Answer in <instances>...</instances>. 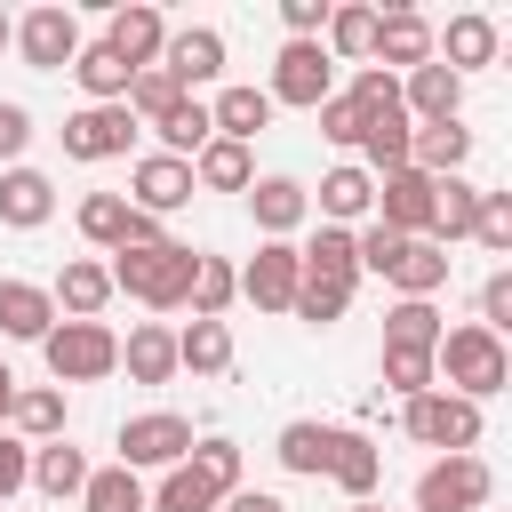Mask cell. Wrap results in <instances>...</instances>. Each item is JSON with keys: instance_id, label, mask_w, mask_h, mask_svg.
<instances>
[{"instance_id": "17", "label": "cell", "mask_w": 512, "mask_h": 512, "mask_svg": "<svg viewBox=\"0 0 512 512\" xmlns=\"http://www.w3.org/2000/svg\"><path fill=\"white\" fill-rule=\"evenodd\" d=\"M432 56L464 80V72H480V64H496V16H480V8H464V16H448V32H432Z\"/></svg>"}, {"instance_id": "27", "label": "cell", "mask_w": 512, "mask_h": 512, "mask_svg": "<svg viewBox=\"0 0 512 512\" xmlns=\"http://www.w3.org/2000/svg\"><path fill=\"white\" fill-rule=\"evenodd\" d=\"M56 328V304H48V288L40 280H0V336H16V344H40Z\"/></svg>"}, {"instance_id": "2", "label": "cell", "mask_w": 512, "mask_h": 512, "mask_svg": "<svg viewBox=\"0 0 512 512\" xmlns=\"http://www.w3.org/2000/svg\"><path fill=\"white\" fill-rule=\"evenodd\" d=\"M192 264H200V248L160 240V248H120L104 272H112V296H136V304H152V312H176V304L192 296Z\"/></svg>"}, {"instance_id": "42", "label": "cell", "mask_w": 512, "mask_h": 512, "mask_svg": "<svg viewBox=\"0 0 512 512\" xmlns=\"http://www.w3.org/2000/svg\"><path fill=\"white\" fill-rule=\"evenodd\" d=\"M368 40H376V8H360V0H344V8H328V32H320V48L344 64V56H368Z\"/></svg>"}, {"instance_id": "28", "label": "cell", "mask_w": 512, "mask_h": 512, "mask_svg": "<svg viewBox=\"0 0 512 512\" xmlns=\"http://www.w3.org/2000/svg\"><path fill=\"white\" fill-rule=\"evenodd\" d=\"M256 184V160H248V144H224V136H208L200 152H192V192H248Z\"/></svg>"}, {"instance_id": "4", "label": "cell", "mask_w": 512, "mask_h": 512, "mask_svg": "<svg viewBox=\"0 0 512 512\" xmlns=\"http://www.w3.org/2000/svg\"><path fill=\"white\" fill-rule=\"evenodd\" d=\"M400 424H408V440L416 448H440V456H472L480 448V408L472 400H456V392H416V400H400Z\"/></svg>"}, {"instance_id": "5", "label": "cell", "mask_w": 512, "mask_h": 512, "mask_svg": "<svg viewBox=\"0 0 512 512\" xmlns=\"http://www.w3.org/2000/svg\"><path fill=\"white\" fill-rule=\"evenodd\" d=\"M272 112L280 104H296V112H320L328 96H336V56L320 48V40H280V56H272Z\"/></svg>"}, {"instance_id": "41", "label": "cell", "mask_w": 512, "mask_h": 512, "mask_svg": "<svg viewBox=\"0 0 512 512\" xmlns=\"http://www.w3.org/2000/svg\"><path fill=\"white\" fill-rule=\"evenodd\" d=\"M80 512H152V504H144V480H136V472L104 464V472H88V488H80Z\"/></svg>"}, {"instance_id": "22", "label": "cell", "mask_w": 512, "mask_h": 512, "mask_svg": "<svg viewBox=\"0 0 512 512\" xmlns=\"http://www.w3.org/2000/svg\"><path fill=\"white\" fill-rule=\"evenodd\" d=\"M320 216H328V224H344V232H352V224H368V216H376V176H368L360 160H336V168L320 176Z\"/></svg>"}, {"instance_id": "6", "label": "cell", "mask_w": 512, "mask_h": 512, "mask_svg": "<svg viewBox=\"0 0 512 512\" xmlns=\"http://www.w3.org/2000/svg\"><path fill=\"white\" fill-rule=\"evenodd\" d=\"M112 448H120V472H168V464L192 456V416H176V408H144V416L120 424Z\"/></svg>"}, {"instance_id": "18", "label": "cell", "mask_w": 512, "mask_h": 512, "mask_svg": "<svg viewBox=\"0 0 512 512\" xmlns=\"http://www.w3.org/2000/svg\"><path fill=\"white\" fill-rule=\"evenodd\" d=\"M248 216H256L264 240H288V232L312 216V192H304L296 176H256V184H248Z\"/></svg>"}, {"instance_id": "51", "label": "cell", "mask_w": 512, "mask_h": 512, "mask_svg": "<svg viewBox=\"0 0 512 512\" xmlns=\"http://www.w3.org/2000/svg\"><path fill=\"white\" fill-rule=\"evenodd\" d=\"M480 328H488V336H504V328H512V272H504V264H496V272H488V288H480Z\"/></svg>"}, {"instance_id": "47", "label": "cell", "mask_w": 512, "mask_h": 512, "mask_svg": "<svg viewBox=\"0 0 512 512\" xmlns=\"http://www.w3.org/2000/svg\"><path fill=\"white\" fill-rule=\"evenodd\" d=\"M344 96H352V104H360L368 120H376V112H400V72H384V64H360Z\"/></svg>"}, {"instance_id": "30", "label": "cell", "mask_w": 512, "mask_h": 512, "mask_svg": "<svg viewBox=\"0 0 512 512\" xmlns=\"http://www.w3.org/2000/svg\"><path fill=\"white\" fill-rule=\"evenodd\" d=\"M88 472H96V464H88L72 440H40V448H32V488H40L48 504L80 496V488H88Z\"/></svg>"}, {"instance_id": "14", "label": "cell", "mask_w": 512, "mask_h": 512, "mask_svg": "<svg viewBox=\"0 0 512 512\" xmlns=\"http://www.w3.org/2000/svg\"><path fill=\"white\" fill-rule=\"evenodd\" d=\"M368 56H376L384 72H416V64H432V24H424L408 0H392V8H376V40H368Z\"/></svg>"}, {"instance_id": "58", "label": "cell", "mask_w": 512, "mask_h": 512, "mask_svg": "<svg viewBox=\"0 0 512 512\" xmlns=\"http://www.w3.org/2000/svg\"><path fill=\"white\" fill-rule=\"evenodd\" d=\"M8 40H16V16H8V8H0V48H8Z\"/></svg>"}, {"instance_id": "3", "label": "cell", "mask_w": 512, "mask_h": 512, "mask_svg": "<svg viewBox=\"0 0 512 512\" xmlns=\"http://www.w3.org/2000/svg\"><path fill=\"white\" fill-rule=\"evenodd\" d=\"M40 360H48L56 384H104V376L120 368V336H112L104 320H56V328L40 336Z\"/></svg>"}, {"instance_id": "36", "label": "cell", "mask_w": 512, "mask_h": 512, "mask_svg": "<svg viewBox=\"0 0 512 512\" xmlns=\"http://www.w3.org/2000/svg\"><path fill=\"white\" fill-rule=\"evenodd\" d=\"M408 136H416V120H408V112H376V120L360 128L368 176H392V168H408Z\"/></svg>"}, {"instance_id": "16", "label": "cell", "mask_w": 512, "mask_h": 512, "mask_svg": "<svg viewBox=\"0 0 512 512\" xmlns=\"http://www.w3.org/2000/svg\"><path fill=\"white\" fill-rule=\"evenodd\" d=\"M400 112L416 120V128H432V120H456L464 112V80L432 56V64H416V72H400Z\"/></svg>"}, {"instance_id": "54", "label": "cell", "mask_w": 512, "mask_h": 512, "mask_svg": "<svg viewBox=\"0 0 512 512\" xmlns=\"http://www.w3.org/2000/svg\"><path fill=\"white\" fill-rule=\"evenodd\" d=\"M24 144H32V112H24L16 96H0V160L16 168V160H24Z\"/></svg>"}, {"instance_id": "29", "label": "cell", "mask_w": 512, "mask_h": 512, "mask_svg": "<svg viewBox=\"0 0 512 512\" xmlns=\"http://www.w3.org/2000/svg\"><path fill=\"white\" fill-rule=\"evenodd\" d=\"M16 440L40 448V440H64V384H16V408H8Z\"/></svg>"}, {"instance_id": "23", "label": "cell", "mask_w": 512, "mask_h": 512, "mask_svg": "<svg viewBox=\"0 0 512 512\" xmlns=\"http://www.w3.org/2000/svg\"><path fill=\"white\" fill-rule=\"evenodd\" d=\"M464 160H472V128L464 120H432V128L408 136V168L416 176H464Z\"/></svg>"}, {"instance_id": "57", "label": "cell", "mask_w": 512, "mask_h": 512, "mask_svg": "<svg viewBox=\"0 0 512 512\" xmlns=\"http://www.w3.org/2000/svg\"><path fill=\"white\" fill-rule=\"evenodd\" d=\"M8 408H16V368L0 360V424H8Z\"/></svg>"}, {"instance_id": "45", "label": "cell", "mask_w": 512, "mask_h": 512, "mask_svg": "<svg viewBox=\"0 0 512 512\" xmlns=\"http://www.w3.org/2000/svg\"><path fill=\"white\" fill-rule=\"evenodd\" d=\"M120 232H128V200L120 192H88L80 200V240L88 248H120Z\"/></svg>"}, {"instance_id": "53", "label": "cell", "mask_w": 512, "mask_h": 512, "mask_svg": "<svg viewBox=\"0 0 512 512\" xmlns=\"http://www.w3.org/2000/svg\"><path fill=\"white\" fill-rule=\"evenodd\" d=\"M328 8H336V0H280L288 40H320V32H328Z\"/></svg>"}, {"instance_id": "40", "label": "cell", "mask_w": 512, "mask_h": 512, "mask_svg": "<svg viewBox=\"0 0 512 512\" xmlns=\"http://www.w3.org/2000/svg\"><path fill=\"white\" fill-rule=\"evenodd\" d=\"M144 504H152V512H216L224 496H216V488H208L192 464H168V472H160V488H152Z\"/></svg>"}, {"instance_id": "12", "label": "cell", "mask_w": 512, "mask_h": 512, "mask_svg": "<svg viewBox=\"0 0 512 512\" xmlns=\"http://www.w3.org/2000/svg\"><path fill=\"white\" fill-rule=\"evenodd\" d=\"M128 144H136L128 104H80V112L64 120V160H120Z\"/></svg>"}, {"instance_id": "59", "label": "cell", "mask_w": 512, "mask_h": 512, "mask_svg": "<svg viewBox=\"0 0 512 512\" xmlns=\"http://www.w3.org/2000/svg\"><path fill=\"white\" fill-rule=\"evenodd\" d=\"M344 512H376V504H344Z\"/></svg>"}, {"instance_id": "38", "label": "cell", "mask_w": 512, "mask_h": 512, "mask_svg": "<svg viewBox=\"0 0 512 512\" xmlns=\"http://www.w3.org/2000/svg\"><path fill=\"white\" fill-rule=\"evenodd\" d=\"M232 296H240L232 264L200 248V264H192V296H184V304H192V320H224V312H232Z\"/></svg>"}, {"instance_id": "50", "label": "cell", "mask_w": 512, "mask_h": 512, "mask_svg": "<svg viewBox=\"0 0 512 512\" xmlns=\"http://www.w3.org/2000/svg\"><path fill=\"white\" fill-rule=\"evenodd\" d=\"M400 248H408V240H400L392 224H376V216H368V224H352V256H360V272H392V256H400Z\"/></svg>"}, {"instance_id": "9", "label": "cell", "mask_w": 512, "mask_h": 512, "mask_svg": "<svg viewBox=\"0 0 512 512\" xmlns=\"http://www.w3.org/2000/svg\"><path fill=\"white\" fill-rule=\"evenodd\" d=\"M232 280H240V296H248L256 312H288V304H296V280H304L296 240H264V248H256V256L232 272Z\"/></svg>"}, {"instance_id": "55", "label": "cell", "mask_w": 512, "mask_h": 512, "mask_svg": "<svg viewBox=\"0 0 512 512\" xmlns=\"http://www.w3.org/2000/svg\"><path fill=\"white\" fill-rule=\"evenodd\" d=\"M160 240H168V232H160V216H136V208H128V232H120V248H160ZM120 248H112V256H120Z\"/></svg>"}, {"instance_id": "37", "label": "cell", "mask_w": 512, "mask_h": 512, "mask_svg": "<svg viewBox=\"0 0 512 512\" xmlns=\"http://www.w3.org/2000/svg\"><path fill=\"white\" fill-rule=\"evenodd\" d=\"M152 136H160V152H168V160H192V152L216 136V120H208V104H200V96H184L168 120H152Z\"/></svg>"}, {"instance_id": "15", "label": "cell", "mask_w": 512, "mask_h": 512, "mask_svg": "<svg viewBox=\"0 0 512 512\" xmlns=\"http://www.w3.org/2000/svg\"><path fill=\"white\" fill-rule=\"evenodd\" d=\"M376 224H392L400 240H432V176L416 168L376 176Z\"/></svg>"}, {"instance_id": "39", "label": "cell", "mask_w": 512, "mask_h": 512, "mask_svg": "<svg viewBox=\"0 0 512 512\" xmlns=\"http://www.w3.org/2000/svg\"><path fill=\"white\" fill-rule=\"evenodd\" d=\"M384 344L432 352V344H440V304H424V296H400V304L384 312Z\"/></svg>"}, {"instance_id": "46", "label": "cell", "mask_w": 512, "mask_h": 512, "mask_svg": "<svg viewBox=\"0 0 512 512\" xmlns=\"http://www.w3.org/2000/svg\"><path fill=\"white\" fill-rule=\"evenodd\" d=\"M384 392H400V400H416V392H432V352H408V344H384Z\"/></svg>"}, {"instance_id": "56", "label": "cell", "mask_w": 512, "mask_h": 512, "mask_svg": "<svg viewBox=\"0 0 512 512\" xmlns=\"http://www.w3.org/2000/svg\"><path fill=\"white\" fill-rule=\"evenodd\" d=\"M216 512H288V504H280L272 488H232V496H224Z\"/></svg>"}, {"instance_id": "33", "label": "cell", "mask_w": 512, "mask_h": 512, "mask_svg": "<svg viewBox=\"0 0 512 512\" xmlns=\"http://www.w3.org/2000/svg\"><path fill=\"white\" fill-rule=\"evenodd\" d=\"M328 448H336V424H312V416L280 424V440H272V456H280L288 472H304V480H320V472H328Z\"/></svg>"}, {"instance_id": "48", "label": "cell", "mask_w": 512, "mask_h": 512, "mask_svg": "<svg viewBox=\"0 0 512 512\" xmlns=\"http://www.w3.org/2000/svg\"><path fill=\"white\" fill-rule=\"evenodd\" d=\"M472 240L488 256H512V192H480V216H472Z\"/></svg>"}, {"instance_id": "31", "label": "cell", "mask_w": 512, "mask_h": 512, "mask_svg": "<svg viewBox=\"0 0 512 512\" xmlns=\"http://www.w3.org/2000/svg\"><path fill=\"white\" fill-rule=\"evenodd\" d=\"M296 264H304V280H344V288H360V256H352V232H344V224H320L312 248H296Z\"/></svg>"}, {"instance_id": "49", "label": "cell", "mask_w": 512, "mask_h": 512, "mask_svg": "<svg viewBox=\"0 0 512 512\" xmlns=\"http://www.w3.org/2000/svg\"><path fill=\"white\" fill-rule=\"evenodd\" d=\"M312 120H320V136H328V144H344V152H360V128H368V112H360V104H352L344 88H336V96H328V104H320Z\"/></svg>"}, {"instance_id": "19", "label": "cell", "mask_w": 512, "mask_h": 512, "mask_svg": "<svg viewBox=\"0 0 512 512\" xmlns=\"http://www.w3.org/2000/svg\"><path fill=\"white\" fill-rule=\"evenodd\" d=\"M48 304H56V320H104V304H112V272H104L96 256H72V264L56 272V288H48Z\"/></svg>"}, {"instance_id": "1", "label": "cell", "mask_w": 512, "mask_h": 512, "mask_svg": "<svg viewBox=\"0 0 512 512\" xmlns=\"http://www.w3.org/2000/svg\"><path fill=\"white\" fill-rule=\"evenodd\" d=\"M432 384L480 408L488 392H504V384H512V352H504V336H488L480 320L440 328V344H432Z\"/></svg>"}, {"instance_id": "20", "label": "cell", "mask_w": 512, "mask_h": 512, "mask_svg": "<svg viewBox=\"0 0 512 512\" xmlns=\"http://www.w3.org/2000/svg\"><path fill=\"white\" fill-rule=\"evenodd\" d=\"M328 480H336L352 504H368V496H376V480H384V448H376L368 432L336 424V448H328Z\"/></svg>"}, {"instance_id": "43", "label": "cell", "mask_w": 512, "mask_h": 512, "mask_svg": "<svg viewBox=\"0 0 512 512\" xmlns=\"http://www.w3.org/2000/svg\"><path fill=\"white\" fill-rule=\"evenodd\" d=\"M304 328H336L344 312H352V288L344 280H296V304H288Z\"/></svg>"}, {"instance_id": "13", "label": "cell", "mask_w": 512, "mask_h": 512, "mask_svg": "<svg viewBox=\"0 0 512 512\" xmlns=\"http://www.w3.org/2000/svg\"><path fill=\"white\" fill-rule=\"evenodd\" d=\"M136 216H176L192 200V160H168V152H144L128 168V192H120Z\"/></svg>"}, {"instance_id": "21", "label": "cell", "mask_w": 512, "mask_h": 512, "mask_svg": "<svg viewBox=\"0 0 512 512\" xmlns=\"http://www.w3.org/2000/svg\"><path fill=\"white\" fill-rule=\"evenodd\" d=\"M48 216H56V184H48L40 168H24V160L0 168V224H8V232H40Z\"/></svg>"}, {"instance_id": "10", "label": "cell", "mask_w": 512, "mask_h": 512, "mask_svg": "<svg viewBox=\"0 0 512 512\" xmlns=\"http://www.w3.org/2000/svg\"><path fill=\"white\" fill-rule=\"evenodd\" d=\"M104 48H112L128 72H152V64H160V48H168V16H160L152 0H128V8H112V16H104Z\"/></svg>"}, {"instance_id": "52", "label": "cell", "mask_w": 512, "mask_h": 512, "mask_svg": "<svg viewBox=\"0 0 512 512\" xmlns=\"http://www.w3.org/2000/svg\"><path fill=\"white\" fill-rule=\"evenodd\" d=\"M24 488H32V448H24L16 432H0V504L24 496Z\"/></svg>"}, {"instance_id": "8", "label": "cell", "mask_w": 512, "mask_h": 512, "mask_svg": "<svg viewBox=\"0 0 512 512\" xmlns=\"http://www.w3.org/2000/svg\"><path fill=\"white\" fill-rule=\"evenodd\" d=\"M32 72H72V56H80V16L72 8H32V16H16V40H8Z\"/></svg>"}, {"instance_id": "26", "label": "cell", "mask_w": 512, "mask_h": 512, "mask_svg": "<svg viewBox=\"0 0 512 512\" xmlns=\"http://www.w3.org/2000/svg\"><path fill=\"white\" fill-rule=\"evenodd\" d=\"M472 216H480V184L472 176H432V248L472 240Z\"/></svg>"}, {"instance_id": "24", "label": "cell", "mask_w": 512, "mask_h": 512, "mask_svg": "<svg viewBox=\"0 0 512 512\" xmlns=\"http://www.w3.org/2000/svg\"><path fill=\"white\" fill-rule=\"evenodd\" d=\"M120 368H128V384H168L176 376V328L168 320H136L128 344H120Z\"/></svg>"}, {"instance_id": "25", "label": "cell", "mask_w": 512, "mask_h": 512, "mask_svg": "<svg viewBox=\"0 0 512 512\" xmlns=\"http://www.w3.org/2000/svg\"><path fill=\"white\" fill-rule=\"evenodd\" d=\"M208 120H216V136H224V144H248L256 128H272V96H264L256 80H232V88H216Z\"/></svg>"}, {"instance_id": "34", "label": "cell", "mask_w": 512, "mask_h": 512, "mask_svg": "<svg viewBox=\"0 0 512 512\" xmlns=\"http://www.w3.org/2000/svg\"><path fill=\"white\" fill-rule=\"evenodd\" d=\"M72 80L88 88V104H120L136 72H128V64H120V56L104 48V40H80V56H72Z\"/></svg>"}, {"instance_id": "35", "label": "cell", "mask_w": 512, "mask_h": 512, "mask_svg": "<svg viewBox=\"0 0 512 512\" xmlns=\"http://www.w3.org/2000/svg\"><path fill=\"white\" fill-rule=\"evenodd\" d=\"M176 368H192V376H224V368H232V328H224V320H192V328H176Z\"/></svg>"}, {"instance_id": "32", "label": "cell", "mask_w": 512, "mask_h": 512, "mask_svg": "<svg viewBox=\"0 0 512 512\" xmlns=\"http://www.w3.org/2000/svg\"><path fill=\"white\" fill-rule=\"evenodd\" d=\"M384 280H392L400 296H424V304H432V296L448 288V248H432V240H408V248L392 256V272H384Z\"/></svg>"}, {"instance_id": "11", "label": "cell", "mask_w": 512, "mask_h": 512, "mask_svg": "<svg viewBox=\"0 0 512 512\" xmlns=\"http://www.w3.org/2000/svg\"><path fill=\"white\" fill-rule=\"evenodd\" d=\"M160 72H168L184 96H200L208 80H224V32H216V24H184V32H168Z\"/></svg>"}, {"instance_id": "7", "label": "cell", "mask_w": 512, "mask_h": 512, "mask_svg": "<svg viewBox=\"0 0 512 512\" xmlns=\"http://www.w3.org/2000/svg\"><path fill=\"white\" fill-rule=\"evenodd\" d=\"M488 496H496V472L480 456H440L416 480V512H480Z\"/></svg>"}, {"instance_id": "44", "label": "cell", "mask_w": 512, "mask_h": 512, "mask_svg": "<svg viewBox=\"0 0 512 512\" xmlns=\"http://www.w3.org/2000/svg\"><path fill=\"white\" fill-rule=\"evenodd\" d=\"M216 496H232L240 488V440H224V432H208V440H192V456H184Z\"/></svg>"}]
</instances>
